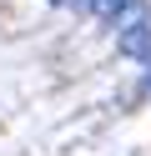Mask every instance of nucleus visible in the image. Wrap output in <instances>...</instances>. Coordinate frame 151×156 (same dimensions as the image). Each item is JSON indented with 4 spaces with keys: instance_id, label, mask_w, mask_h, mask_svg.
Listing matches in <instances>:
<instances>
[{
    "instance_id": "obj_1",
    "label": "nucleus",
    "mask_w": 151,
    "mask_h": 156,
    "mask_svg": "<svg viewBox=\"0 0 151 156\" xmlns=\"http://www.w3.org/2000/svg\"><path fill=\"white\" fill-rule=\"evenodd\" d=\"M116 51L126 61H151V10L131 0L116 20Z\"/></svg>"
},
{
    "instance_id": "obj_2",
    "label": "nucleus",
    "mask_w": 151,
    "mask_h": 156,
    "mask_svg": "<svg viewBox=\"0 0 151 156\" xmlns=\"http://www.w3.org/2000/svg\"><path fill=\"white\" fill-rule=\"evenodd\" d=\"M126 5H131V0H91V15H96L101 25H116Z\"/></svg>"
},
{
    "instance_id": "obj_3",
    "label": "nucleus",
    "mask_w": 151,
    "mask_h": 156,
    "mask_svg": "<svg viewBox=\"0 0 151 156\" xmlns=\"http://www.w3.org/2000/svg\"><path fill=\"white\" fill-rule=\"evenodd\" d=\"M50 5H66V0H50Z\"/></svg>"
}]
</instances>
